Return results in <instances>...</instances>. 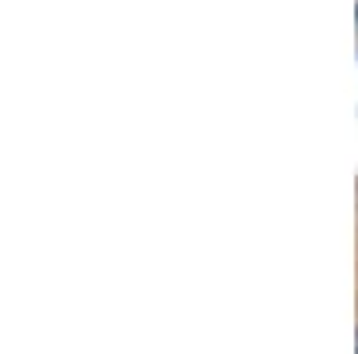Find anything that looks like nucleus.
I'll return each instance as SVG.
<instances>
[{
	"instance_id": "obj_1",
	"label": "nucleus",
	"mask_w": 358,
	"mask_h": 354,
	"mask_svg": "<svg viewBox=\"0 0 358 354\" xmlns=\"http://www.w3.org/2000/svg\"><path fill=\"white\" fill-rule=\"evenodd\" d=\"M355 344H358V337H355Z\"/></svg>"
}]
</instances>
